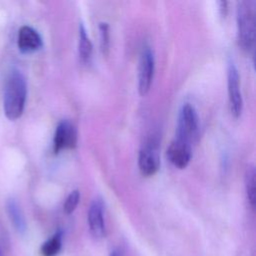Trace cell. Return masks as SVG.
Listing matches in <instances>:
<instances>
[{
    "label": "cell",
    "instance_id": "obj_1",
    "mask_svg": "<svg viewBox=\"0 0 256 256\" xmlns=\"http://www.w3.org/2000/svg\"><path fill=\"white\" fill-rule=\"evenodd\" d=\"M27 95L26 80L22 73L13 70L7 78L4 89V111L6 116L15 120L19 118L24 110Z\"/></svg>",
    "mask_w": 256,
    "mask_h": 256
},
{
    "label": "cell",
    "instance_id": "obj_2",
    "mask_svg": "<svg viewBox=\"0 0 256 256\" xmlns=\"http://www.w3.org/2000/svg\"><path fill=\"white\" fill-rule=\"evenodd\" d=\"M238 42L242 49L250 51L255 42V9L251 1H240L237 5Z\"/></svg>",
    "mask_w": 256,
    "mask_h": 256
},
{
    "label": "cell",
    "instance_id": "obj_3",
    "mask_svg": "<svg viewBox=\"0 0 256 256\" xmlns=\"http://www.w3.org/2000/svg\"><path fill=\"white\" fill-rule=\"evenodd\" d=\"M199 127V118L196 109L190 103H185L178 115L177 138L191 144V140L196 136Z\"/></svg>",
    "mask_w": 256,
    "mask_h": 256
},
{
    "label": "cell",
    "instance_id": "obj_4",
    "mask_svg": "<svg viewBox=\"0 0 256 256\" xmlns=\"http://www.w3.org/2000/svg\"><path fill=\"white\" fill-rule=\"evenodd\" d=\"M139 170L144 176H153L160 167L158 141L149 139L140 149L138 156Z\"/></svg>",
    "mask_w": 256,
    "mask_h": 256
},
{
    "label": "cell",
    "instance_id": "obj_5",
    "mask_svg": "<svg viewBox=\"0 0 256 256\" xmlns=\"http://www.w3.org/2000/svg\"><path fill=\"white\" fill-rule=\"evenodd\" d=\"M155 70V59L153 51L150 47L143 48L138 69V90L140 95H146L151 87Z\"/></svg>",
    "mask_w": 256,
    "mask_h": 256
},
{
    "label": "cell",
    "instance_id": "obj_6",
    "mask_svg": "<svg viewBox=\"0 0 256 256\" xmlns=\"http://www.w3.org/2000/svg\"><path fill=\"white\" fill-rule=\"evenodd\" d=\"M227 85H228V97L230 111L235 118H238L243 109V100L240 91L239 74L234 63L230 62L227 71Z\"/></svg>",
    "mask_w": 256,
    "mask_h": 256
},
{
    "label": "cell",
    "instance_id": "obj_7",
    "mask_svg": "<svg viewBox=\"0 0 256 256\" xmlns=\"http://www.w3.org/2000/svg\"><path fill=\"white\" fill-rule=\"evenodd\" d=\"M77 144L76 127L67 120L61 121L55 130L53 139L54 153H59L64 149H73Z\"/></svg>",
    "mask_w": 256,
    "mask_h": 256
},
{
    "label": "cell",
    "instance_id": "obj_8",
    "mask_svg": "<svg viewBox=\"0 0 256 256\" xmlns=\"http://www.w3.org/2000/svg\"><path fill=\"white\" fill-rule=\"evenodd\" d=\"M191 144L176 138L167 149L168 160L177 168H185L191 160Z\"/></svg>",
    "mask_w": 256,
    "mask_h": 256
},
{
    "label": "cell",
    "instance_id": "obj_9",
    "mask_svg": "<svg viewBox=\"0 0 256 256\" xmlns=\"http://www.w3.org/2000/svg\"><path fill=\"white\" fill-rule=\"evenodd\" d=\"M42 47L39 33L30 26H22L18 33V48L24 53L34 52Z\"/></svg>",
    "mask_w": 256,
    "mask_h": 256
},
{
    "label": "cell",
    "instance_id": "obj_10",
    "mask_svg": "<svg viewBox=\"0 0 256 256\" xmlns=\"http://www.w3.org/2000/svg\"><path fill=\"white\" fill-rule=\"evenodd\" d=\"M88 224L91 234L94 238H102L105 234V225L103 218V206L99 200L91 203L88 210Z\"/></svg>",
    "mask_w": 256,
    "mask_h": 256
},
{
    "label": "cell",
    "instance_id": "obj_11",
    "mask_svg": "<svg viewBox=\"0 0 256 256\" xmlns=\"http://www.w3.org/2000/svg\"><path fill=\"white\" fill-rule=\"evenodd\" d=\"M92 43L87 36L84 26L81 24L79 26V41H78V53L79 57L83 62H87L92 54Z\"/></svg>",
    "mask_w": 256,
    "mask_h": 256
},
{
    "label": "cell",
    "instance_id": "obj_12",
    "mask_svg": "<svg viewBox=\"0 0 256 256\" xmlns=\"http://www.w3.org/2000/svg\"><path fill=\"white\" fill-rule=\"evenodd\" d=\"M244 182H245V189L248 201L252 208L255 206V170L253 166H248L245 170V176H244Z\"/></svg>",
    "mask_w": 256,
    "mask_h": 256
},
{
    "label": "cell",
    "instance_id": "obj_13",
    "mask_svg": "<svg viewBox=\"0 0 256 256\" xmlns=\"http://www.w3.org/2000/svg\"><path fill=\"white\" fill-rule=\"evenodd\" d=\"M62 234L60 232L53 235L41 246V254L43 256H55L61 249Z\"/></svg>",
    "mask_w": 256,
    "mask_h": 256
},
{
    "label": "cell",
    "instance_id": "obj_14",
    "mask_svg": "<svg viewBox=\"0 0 256 256\" xmlns=\"http://www.w3.org/2000/svg\"><path fill=\"white\" fill-rule=\"evenodd\" d=\"M7 211L9 214V217L13 223V225L15 226V228L19 231V232H23L25 231L26 228V224H25V220L24 217L18 207V205L14 202V201H10L7 204Z\"/></svg>",
    "mask_w": 256,
    "mask_h": 256
},
{
    "label": "cell",
    "instance_id": "obj_15",
    "mask_svg": "<svg viewBox=\"0 0 256 256\" xmlns=\"http://www.w3.org/2000/svg\"><path fill=\"white\" fill-rule=\"evenodd\" d=\"M99 34H100V48L103 53V55H107L109 51V43H110V37H109V25L105 22H102L99 24Z\"/></svg>",
    "mask_w": 256,
    "mask_h": 256
},
{
    "label": "cell",
    "instance_id": "obj_16",
    "mask_svg": "<svg viewBox=\"0 0 256 256\" xmlns=\"http://www.w3.org/2000/svg\"><path fill=\"white\" fill-rule=\"evenodd\" d=\"M79 200H80V193L78 190H73L72 192H70L63 206L64 212L66 214H71L76 209L79 203Z\"/></svg>",
    "mask_w": 256,
    "mask_h": 256
},
{
    "label": "cell",
    "instance_id": "obj_17",
    "mask_svg": "<svg viewBox=\"0 0 256 256\" xmlns=\"http://www.w3.org/2000/svg\"><path fill=\"white\" fill-rule=\"evenodd\" d=\"M0 256H2V250H1V248H0Z\"/></svg>",
    "mask_w": 256,
    "mask_h": 256
},
{
    "label": "cell",
    "instance_id": "obj_18",
    "mask_svg": "<svg viewBox=\"0 0 256 256\" xmlns=\"http://www.w3.org/2000/svg\"><path fill=\"white\" fill-rule=\"evenodd\" d=\"M113 256H115V255H113Z\"/></svg>",
    "mask_w": 256,
    "mask_h": 256
}]
</instances>
